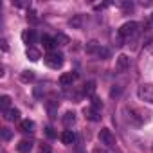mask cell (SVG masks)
Wrapping results in <instances>:
<instances>
[{
  "label": "cell",
  "mask_w": 153,
  "mask_h": 153,
  "mask_svg": "<svg viewBox=\"0 0 153 153\" xmlns=\"http://www.w3.org/2000/svg\"><path fill=\"white\" fill-rule=\"evenodd\" d=\"M68 25L74 27V29H81V25H83V15H74L68 20Z\"/></svg>",
  "instance_id": "obj_18"
},
{
  "label": "cell",
  "mask_w": 153,
  "mask_h": 153,
  "mask_svg": "<svg viewBox=\"0 0 153 153\" xmlns=\"http://www.w3.org/2000/svg\"><path fill=\"white\" fill-rule=\"evenodd\" d=\"M124 114H126V121H128L130 124H133V126H140L142 121H144V117L139 115V114H137L135 110H131V108H124Z\"/></svg>",
  "instance_id": "obj_5"
},
{
  "label": "cell",
  "mask_w": 153,
  "mask_h": 153,
  "mask_svg": "<svg viewBox=\"0 0 153 153\" xmlns=\"http://www.w3.org/2000/svg\"><path fill=\"white\" fill-rule=\"evenodd\" d=\"M0 43H2V51L6 52V51H7V42H6V40H2V42H0Z\"/></svg>",
  "instance_id": "obj_33"
},
{
  "label": "cell",
  "mask_w": 153,
  "mask_h": 153,
  "mask_svg": "<svg viewBox=\"0 0 153 153\" xmlns=\"http://www.w3.org/2000/svg\"><path fill=\"white\" fill-rule=\"evenodd\" d=\"M40 153H51V146L49 144H42L40 146Z\"/></svg>",
  "instance_id": "obj_31"
},
{
  "label": "cell",
  "mask_w": 153,
  "mask_h": 153,
  "mask_svg": "<svg viewBox=\"0 0 153 153\" xmlns=\"http://www.w3.org/2000/svg\"><path fill=\"white\" fill-rule=\"evenodd\" d=\"M54 40H56V43H58V45H68V43H70L68 36H67V34H63V33H58V34L54 36Z\"/></svg>",
  "instance_id": "obj_22"
},
{
  "label": "cell",
  "mask_w": 153,
  "mask_h": 153,
  "mask_svg": "<svg viewBox=\"0 0 153 153\" xmlns=\"http://www.w3.org/2000/svg\"><path fill=\"white\" fill-rule=\"evenodd\" d=\"M43 63H45L49 68H61V67H63V54H61V52H56V51L47 52V54L43 56Z\"/></svg>",
  "instance_id": "obj_2"
},
{
  "label": "cell",
  "mask_w": 153,
  "mask_h": 153,
  "mask_svg": "<svg viewBox=\"0 0 153 153\" xmlns=\"http://www.w3.org/2000/svg\"><path fill=\"white\" fill-rule=\"evenodd\" d=\"M45 106H47L49 115H51V117H54V114H56V110H58V101L51 99V101H47V103H45Z\"/></svg>",
  "instance_id": "obj_20"
},
{
  "label": "cell",
  "mask_w": 153,
  "mask_h": 153,
  "mask_svg": "<svg viewBox=\"0 0 153 153\" xmlns=\"http://www.w3.org/2000/svg\"><path fill=\"white\" fill-rule=\"evenodd\" d=\"M74 79H76V74H72V72L61 74V78H59V85H61V87H72Z\"/></svg>",
  "instance_id": "obj_10"
},
{
  "label": "cell",
  "mask_w": 153,
  "mask_h": 153,
  "mask_svg": "<svg viewBox=\"0 0 153 153\" xmlns=\"http://www.w3.org/2000/svg\"><path fill=\"white\" fill-rule=\"evenodd\" d=\"M16 149H18V153H29L31 149H33V142L31 140H20L18 144H16Z\"/></svg>",
  "instance_id": "obj_15"
},
{
  "label": "cell",
  "mask_w": 153,
  "mask_h": 153,
  "mask_svg": "<svg viewBox=\"0 0 153 153\" xmlns=\"http://www.w3.org/2000/svg\"><path fill=\"white\" fill-rule=\"evenodd\" d=\"M20 79H22L24 83L33 81V79H34V72H33V70H24V72H22V76H20Z\"/></svg>",
  "instance_id": "obj_23"
},
{
  "label": "cell",
  "mask_w": 153,
  "mask_h": 153,
  "mask_svg": "<svg viewBox=\"0 0 153 153\" xmlns=\"http://www.w3.org/2000/svg\"><path fill=\"white\" fill-rule=\"evenodd\" d=\"M101 59H106V58H110V49H106V47H101V51H99V54H97Z\"/></svg>",
  "instance_id": "obj_28"
},
{
  "label": "cell",
  "mask_w": 153,
  "mask_h": 153,
  "mask_svg": "<svg viewBox=\"0 0 153 153\" xmlns=\"http://www.w3.org/2000/svg\"><path fill=\"white\" fill-rule=\"evenodd\" d=\"M99 140H101V144H105L106 148H114V146H115V135H114L108 128H103V130L99 131Z\"/></svg>",
  "instance_id": "obj_4"
},
{
  "label": "cell",
  "mask_w": 153,
  "mask_h": 153,
  "mask_svg": "<svg viewBox=\"0 0 153 153\" xmlns=\"http://www.w3.org/2000/svg\"><path fill=\"white\" fill-rule=\"evenodd\" d=\"M148 27H151V29H153V13L149 15V20H148Z\"/></svg>",
  "instance_id": "obj_32"
},
{
  "label": "cell",
  "mask_w": 153,
  "mask_h": 153,
  "mask_svg": "<svg viewBox=\"0 0 153 153\" xmlns=\"http://www.w3.org/2000/svg\"><path fill=\"white\" fill-rule=\"evenodd\" d=\"M9 106H11V97L9 96H2L0 97V110L6 112V110H9Z\"/></svg>",
  "instance_id": "obj_21"
},
{
  "label": "cell",
  "mask_w": 153,
  "mask_h": 153,
  "mask_svg": "<svg viewBox=\"0 0 153 153\" xmlns=\"http://www.w3.org/2000/svg\"><path fill=\"white\" fill-rule=\"evenodd\" d=\"M139 27L140 25L137 22H126V24H123L121 29H119V38L121 40H131V38H135L140 33Z\"/></svg>",
  "instance_id": "obj_1"
},
{
  "label": "cell",
  "mask_w": 153,
  "mask_h": 153,
  "mask_svg": "<svg viewBox=\"0 0 153 153\" xmlns=\"http://www.w3.org/2000/svg\"><path fill=\"white\" fill-rule=\"evenodd\" d=\"M130 68V58L126 54H119L117 56V61H115V70L117 72H124Z\"/></svg>",
  "instance_id": "obj_6"
},
{
  "label": "cell",
  "mask_w": 153,
  "mask_h": 153,
  "mask_svg": "<svg viewBox=\"0 0 153 153\" xmlns=\"http://www.w3.org/2000/svg\"><path fill=\"white\" fill-rule=\"evenodd\" d=\"M34 128H36V124H34V121H31V119H24V121H20V131H34Z\"/></svg>",
  "instance_id": "obj_14"
},
{
  "label": "cell",
  "mask_w": 153,
  "mask_h": 153,
  "mask_svg": "<svg viewBox=\"0 0 153 153\" xmlns=\"http://www.w3.org/2000/svg\"><path fill=\"white\" fill-rule=\"evenodd\" d=\"M61 142L67 144V146H68V144H74V142H76V135H74V131H72V130H65V131L61 133Z\"/></svg>",
  "instance_id": "obj_13"
},
{
  "label": "cell",
  "mask_w": 153,
  "mask_h": 153,
  "mask_svg": "<svg viewBox=\"0 0 153 153\" xmlns=\"http://www.w3.org/2000/svg\"><path fill=\"white\" fill-rule=\"evenodd\" d=\"M83 114H85V117H87V119H90V121H99V119H101L99 112H97V110H94L92 106L85 108V110H83Z\"/></svg>",
  "instance_id": "obj_17"
},
{
  "label": "cell",
  "mask_w": 153,
  "mask_h": 153,
  "mask_svg": "<svg viewBox=\"0 0 153 153\" xmlns=\"http://www.w3.org/2000/svg\"><path fill=\"white\" fill-rule=\"evenodd\" d=\"M42 43H43V47H45L49 52H52V51H54V47L58 45V43H56V40H54V38H51L49 34H43V36H42Z\"/></svg>",
  "instance_id": "obj_11"
},
{
  "label": "cell",
  "mask_w": 153,
  "mask_h": 153,
  "mask_svg": "<svg viewBox=\"0 0 153 153\" xmlns=\"http://www.w3.org/2000/svg\"><path fill=\"white\" fill-rule=\"evenodd\" d=\"M137 97L144 103H153V83H142L137 88Z\"/></svg>",
  "instance_id": "obj_3"
},
{
  "label": "cell",
  "mask_w": 153,
  "mask_h": 153,
  "mask_svg": "<svg viewBox=\"0 0 153 153\" xmlns=\"http://www.w3.org/2000/svg\"><path fill=\"white\" fill-rule=\"evenodd\" d=\"M94 92H96V81H87V83L83 85V94L88 96V97H92Z\"/></svg>",
  "instance_id": "obj_19"
},
{
  "label": "cell",
  "mask_w": 153,
  "mask_h": 153,
  "mask_svg": "<svg viewBox=\"0 0 153 153\" xmlns=\"http://www.w3.org/2000/svg\"><path fill=\"white\" fill-rule=\"evenodd\" d=\"M22 40H24V43H27L29 47H33L31 43H36L38 36H36V33H34L33 29H25V31L22 33Z\"/></svg>",
  "instance_id": "obj_8"
},
{
  "label": "cell",
  "mask_w": 153,
  "mask_h": 153,
  "mask_svg": "<svg viewBox=\"0 0 153 153\" xmlns=\"http://www.w3.org/2000/svg\"><path fill=\"white\" fill-rule=\"evenodd\" d=\"M2 114H4V119L9 121V123L20 121V110H16V108H9V110H6V112H2Z\"/></svg>",
  "instance_id": "obj_9"
},
{
  "label": "cell",
  "mask_w": 153,
  "mask_h": 153,
  "mask_svg": "<svg viewBox=\"0 0 153 153\" xmlns=\"http://www.w3.org/2000/svg\"><path fill=\"white\" fill-rule=\"evenodd\" d=\"M94 153H108V151H105V149H94Z\"/></svg>",
  "instance_id": "obj_34"
},
{
  "label": "cell",
  "mask_w": 153,
  "mask_h": 153,
  "mask_svg": "<svg viewBox=\"0 0 153 153\" xmlns=\"http://www.w3.org/2000/svg\"><path fill=\"white\" fill-rule=\"evenodd\" d=\"M0 133H2V140H9L13 137V131L9 128H2V130H0Z\"/></svg>",
  "instance_id": "obj_26"
},
{
  "label": "cell",
  "mask_w": 153,
  "mask_h": 153,
  "mask_svg": "<svg viewBox=\"0 0 153 153\" xmlns=\"http://www.w3.org/2000/svg\"><path fill=\"white\" fill-rule=\"evenodd\" d=\"M45 133H47V137H51V139H56V131H54L51 126H47V128H45Z\"/></svg>",
  "instance_id": "obj_30"
},
{
  "label": "cell",
  "mask_w": 153,
  "mask_h": 153,
  "mask_svg": "<svg viewBox=\"0 0 153 153\" xmlns=\"http://www.w3.org/2000/svg\"><path fill=\"white\" fill-rule=\"evenodd\" d=\"M119 7H121L124 13H128V11H133V4H131V2H119Z\"/></svg>",
  "instance_id": "obj_27"
},
{
  "label": "cell",
  "mask_w": 153,
  "mask_h": 153,
  "mask_svg": "<svg viewBox=\"0 0 153 153\" xmlns=\"http://www.w3.org/2000/svg\"><path fill=\"white\" fill-rule=\"evenodd\" d=\"M85 51H87V54H90V56H97L99 51H101V43L96 42V40H90V42H87Z\"/></svg>",
  "instance_id": "obj_7"
},
{
  "label": "cell",
  "mask_w": 153,
  "mask_h": 153,
  "mask_svg": "<svg viewBox=\"0 0 153 153\" xmlns=\"http://www.w3.org/2000/svg\"><path fill=\"white\" fill-rule=\"evenodd\" d=\"M27 20H29L31 24H38V22H40L38 13H36V11H33V9H31V11H27Z\"/></svg>",
  "instance_id": "obj_25"
},
{
  "label": "cell",
  "mask_w": 153,
  "mask_h": 153,
  "mask_svg": "<svg viewBox=\"0 0 153 153\" xmlns=\"http://www.w3.org/2000/svg\"><path fill=\"white\" fill-rule=\"evenodd\" d=\"M42 96H43V87H42V85H40V87H34V97L40 99Z\"/></svg>",
  "instance_id": "obj_29"
},
{
  "label": "cell",
  "mask_w": 153,
  "mask_h": 153,
  "mask_svg": "<svg viewBox=\"0 0 153 153\" xmlns=\"http://www.w3.org/2000/svg\"><path fill=\"white\" fill-rule=\"evenodd\" d=\"M90 106H92L94 110H97V112H99V108H103V103H101V99H99V97L92 96V97H90Z\"/></svg>",
  "instance_id": "obj_24"
},
{
  "label": "cell",
  "mask_w": 153,
  "mask_h": 153,
  "mask_svg": "<svg viewBox=\"0 0 153 153\" xmlns=\"http://www.w3.org/2000/svg\"><path fill=\"white\" fill-rule=\"evenodd\" d=\"M61 121H63V126H65V128H72V126L76 124V114H74V112H67Z\"/></svg>",
  "instance_id": "obj_12"
},
{
  "label": "cell",
  "mask_w": 153,
  "mask_h": 153,
  "mask_svg": "<svg viewBox=\"0 0 153 153\" xmlns=\"http://www.w3.org/2000/svg\"><path fill=\"white\" fill-rule=\"evenodd\" d=\"M25 56H27L31 61H38V59L42 58V54H40V51H38L36 47H27V51H25Z\"/></svg>",
  "instance_id": "obj_16"
}]
</instances>
